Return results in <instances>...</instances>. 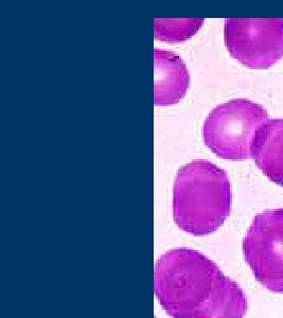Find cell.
Returning a JSON list of instances; mask_svg holds the SVG:
<instances>
[{
    "instance_id": "obj_1",
    "label": "cell",
    "mask_w": 283,
    "mask_h": 318,
    "mask_svg": "<svg viewBox=\"0 0 283 318\" xmlns=\"http://www.w3.org/2000/svg\"><path fill=\"white\" fill-rule=\"evenodd\" d=\"M155 295L172 318H244L247 298L238 283L197 250L176 248L155 265Z\"/></svg>"
},
{
    "instance_id": "obj_2",
    "label": "cell",
    "mask_w": 283,
    "mask_h": 318,
    "mask_svg": "<svg viewBox=\"0 0 283 318\" xmlns=\"http://www.w3.org/2000/svg\"><path fill=\"white\" fill-rule=\"evenodd\" d=\"M231 186L226 172L204 159L178 170L173 187V219L193 236L217 231L231 211Z\"/></svg>"
},
{
    "instance_id": "obj_3",
    "label": "cell",
    "mask_w": 283,
    "mask_h": 318,
    "mask_svg": "<svg viewBox=\"0 0 283 318\" xmlns=\"http://www.w3.org/2000/svg\"><path fill=\"white\" fill-rule=\"evenodd\" d=\"M268 120L261 105L246 99H235L217 106L203 126L206 146L217 157L244 160L250 157L253 137Z\"/></svg>"
},
{
    "instance_id": "obj_4",
    "label": "cell",
    "mask_w": 283,
    "mask_h": 318,
    "mask_svg": "<svg viewBox=\"0 0 283 318\" xmlns=\"http://www.w3.org/2000/svg\"><path fill=\"white\" fill-rule=\"evenodd\" d=\"M224 40L230 55L251 69H267L283 56V19L230 18Z\"/></svg>"
},
{
    "instance_id": "obj_5",
    "label": "cell",
    "mask_w": 283,
    "mask_h": 318,
    "mask_svg": "<svg viewBox=\"0 0 283 318\" xmlns=\"http://www.w3.org/2000/svg\"><path fill=\"white\" fill-rule=\"evenodd\" d=\"M243 253L257 281L283 294V208L254 216L244 237Z\"/></svg>"
},
{
    "instance_id": "obj_6",
    "label": "cell",
    "mask_w": 283,
    "mask_h": 318,
    "mask_svg": "<svg viewBox=\"0 0 283 318\" xmlns=\"http://www.w3.org/2000/svg\"><path fill=\"white\" fill-rule=\"evenodd\" d=\"M154 72V104L170 106L180 102L190 86L189 70L180 56L155 49Z\"/></svg>"
},
{
    "instance_id": "obj_7",
    "label": "cell",
    "mask_w": 283,
    "mask_h": 318,
    "mask_svg": "<svg viewBox=\"0 0 283 318\" xmlns=\"http://www.w3.org/2000/svg\"><path fill=\"white\" fill-rule=\"evenodd\" d=\"M250 157L272 182L283 187V119H268L260 126Z\"/></svg>"
},
{
    "instance_id": "obj_8",
    "label": "cell",
    "mask_w": 283,
    "mask_h": 318,
    "mask_svg": "<svg viewBox=\"0 0 283 318\" xmlns=\"http://www.w3.org/2000/svg\"><path fill=\"white\" fill-rule=\"evenodd\" d=\"M205 20L203 18H156L154 35L157 40L167 43H182L197 33Z\"/></svg>"
}]
</instances>
